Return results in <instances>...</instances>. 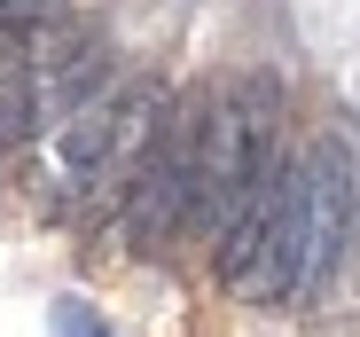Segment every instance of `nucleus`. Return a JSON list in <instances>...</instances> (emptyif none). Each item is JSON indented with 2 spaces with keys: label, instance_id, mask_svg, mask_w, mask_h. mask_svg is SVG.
<instances>
[{
  "label": "nucleus",
  "instance_id": "f257e3e1",
  "mask_svg": "<svg viewBox=\"0 0 360 337\" xmlns=\"http://www.w3.org/2000/svg\"><path fill=\"white\" fill-rule=\"evenodd\" d=\"M274 173H282L274 165V87L266 79H235L196 118V212H212L227 228Z\"/></svg>",
  "mask_w": 360,
  "mask_h": 337
},
{
  "label": "nucleus",
  "instance_id": "7ed1b4c3",
  "mask_svg": "<svg viewBox=\"0 0 360 337\" xmlns=\"http://www.w3.org/2000/svg\"><path fill=\"white\" fill-rule=\"evenodd\" d=\"M32 126H39V94L16 79V87H0V149H16V141H32Z\"/></svg>",
  "mask_w": 360,
  "mask_h": 337
},
{
  "label": "nucleus",
  "instance_id": "20e7f679",
  "mask_svg": "<svg viewBox=\"0 0 360 337\" xmlns=\"http://www.w3.org/2000/svg\"><path fill=\"white\" fill-rule=\"evenodd\" d=\"M47 337H110V322H102L86 298H63V306L47 314Z\"/></svg>",
  "mask_w": 360,
  "mask_h": 337
},
{
  "label": "nucleus",
  "instance_id": "39448f33",
  "mask_svg": "<svg viewBox=\"0 0 360 337\" xmlns=\"http://www.w3.org/2000/svg\"><path fill=\"white\" fill-rule=\"evenodd\" d=\"M47 0H0V24H24V16H39Z\"/></svg>",
  "mask_w": 360,
  "mask_h": 337
},
{
  "label": "nucleus",
  "instance_id": "f03ea898",
  "mask_svg": "<svg viewBox=\"0 0 360 337\" xmlns=\"http://www.w3.org/2000/svg\"><path fill=\"white\" fill-rule=\"evenodd\" d=\"M352 204H360V173L352 149L337 134H321L306 157L290 165V212H297V259H306V291H321V274L337 267L345 236H352Z\"/></svg>",
  "mask_w": 360,
  "mask_h": 337
}]
</instances>
